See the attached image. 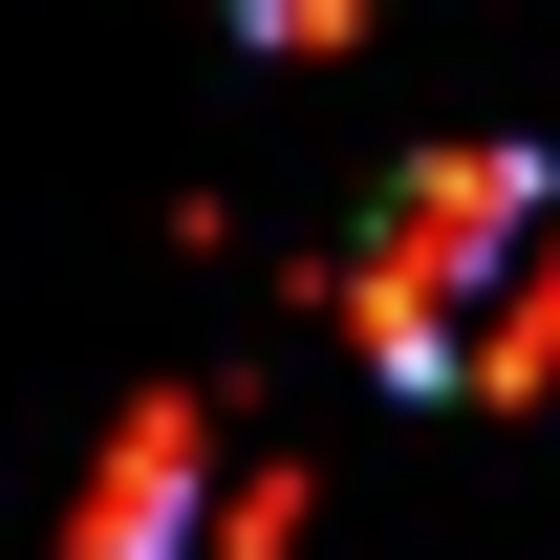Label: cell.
<instances>
[{
    "instance_id": "cell-2",
    "label": "cell",
    "mask_w": 560,
    "mask_h": 560,
    "mask_svg": "<svg viewBox=\"0 0 560 560\" xmlns=\"http://www.w3.org/2000/svg\"><path fill=\"white\" fill-rule=\"evenodd\" d=\"M195 475H215V410H195V388H151V410L108 431V495L66 517V560H215Z\"/></svg>"
},
{
    "instance_id": "cell-3",
    "label": "cell",
    "mask_w": 560,
    "mask_h": 560,
    "mask_svg": "<svg viewBox=\"0 0 560 560\" xmlns=\"http://www.w3.org/2000/svg\"><path fill=\"white\" fill-rule=\"evenodd\" d=\"M215 22H237V44H280V66H302V44H366L388 0H215Z\"/></svg>"
},
{
    "instance_id": "cell-1",
    "label": "cell",
    "mask_w": 560,
    "mask_h": 560,
    "mask_svg": "<svg viewBox=\"0 0 560 560\" xmlns=\"http://www.w3.org/2000/svg\"><path fill=\"white\" fill-rule=\"evenodd\" d=\"M346 346L410 410H539L560 366V173L539 151H410L346 237Z\"/></svg>"
}]
</instances>
